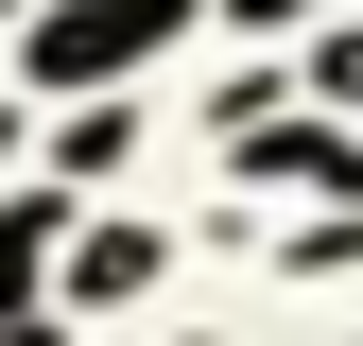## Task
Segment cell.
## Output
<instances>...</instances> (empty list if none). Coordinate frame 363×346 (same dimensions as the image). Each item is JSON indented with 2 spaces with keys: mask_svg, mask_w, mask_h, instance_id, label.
Instances as JSON below:
<instances>
[{
  "mask_svg": "<svg viewBox=\"0 0 363 346\" xmlns=\"http://www.w3.org/2000/svg\"><path fill=\"white\" fill-rule=\"evenodd\" d=\"M173 18H191V0H69V18H35V86H104V69H139Z\"/></svg>",
  "mask_w": 363,
  "mask_h": 346,
  "instance_id": "1",
  "label": "cell"
},
{
  "mask_svg": "<svg viewBox=\"0 0 363 346\" xmlns=\"http://www.w3.org/2000/svg\"><path fill=\"white\" fill-rule=\"evenodd\" d=\"M0 346H69V329H35V312H0Z\"/></svg>",
  "mask_w": 363,
  "mask_h": 346,
  "instance_id": "2",
  "label": "cell"
}]
</instances>
